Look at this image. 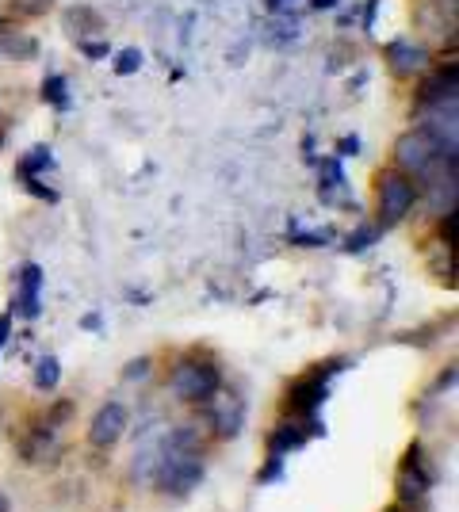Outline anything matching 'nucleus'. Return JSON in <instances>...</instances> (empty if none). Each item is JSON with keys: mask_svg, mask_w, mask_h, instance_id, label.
Wrapping results in <instances>:
<instances>
[{"mask_svg": "<svg viewBox=\"0 0 459 512\" xmlns=\"http://www.w3.org/2000/svg\"><path fill=\"white\" fill-rule=\"evenodd\" d=\"M207 474V451H203V432L196 425H169L165 440H161V455H157V470L153 482L169 497H188L199 490Z\"/></svg>", "mask_w": 459, "mask_h": 512, "instance_id": "obj_1", "label": "nucleus"}, {"mask_svg": "<svg viewBox=\"0 0 459 512\" xmlns=\"http://www.w3.org/2000/svg\"><path fill=\"white\" fill-rule=\"evenodd\" d=\"M394 169L410 172L414 180H433L444 172V165H459V157L452 146H444L437 134H429L425 127L406 130L398 142H394Z\"/></svg>", "mask_w": 459, "mask_h": 512, "instance_id": "obj_2", "label": "nucleus"}, {"mask_svg": "<svg viewBox=\"0 0 459 512\" xmlns=\"http://www.w3.org/2000/svg\"><path fill=\"white\" fill-rule=\"evenodd\" d=\"M169 390H173L176 402H184V406H207L222 390L219 363L199 356V352L184 356V360L173 367V375H169Z\"/></svg>", "mask_w": 459, "mask_h": 512, "instance_id": "obj_3", "label": "nucleus"}, {"mask_svg": "<svg viewBox=\"0 0 459 512\" xmlns=\"http://www.w3.org/2000/svg\"><path fill=\"white\" fill-rule=\"evenodd\" d=\"M421 199V184L410 172L402 169H383L375 176V214H379V230H391L398 222H406L414 203Z\"/></svg>", "mask_w": 459, "mask_h": 512, "instance_id": "obj_4", "label": "nucleus"}, {"mask_svg": "<svg viewBox=\"0 0 459 512\" xmlns=\"http://www.w3.org/2000/svg\"><path fill=\"white\" fill-rule=\"evenodd\" d=\"M318 432H326L318 417H284L280 425L272 428V436H268V467L257 474V482H276L287 459L295 451H303Z\"/></svg>", "mask_w": 459, "mask_h": 512, "instance_id": "obj_5", "label": "nucleus"}, {"mask_svg": "<svg viewBox=\"0 0 459 512\" xmlns=\"http://www.w3.org/2000/svg\"><path fill=\"white\" fill-rule=\"evenodd\" d=\"M341 371V360L318 363L314 371L299 375L295 383L284 390V417H318V409L329 398V379Z\"/></svg>", "mask_w": 459, "mask_h": 512, "instance_id": "obj_6", "label": "nucleus"}, {"mask_svg": "<svg viewBox=\"0 0 459 512\" xmlns=\"http://www.w3.org/2000/svg\"><path fill=\"white\" fill-rule=\"evenodd\" d=\"M394 486H398V505H406L410 512H414V505H425L429 490L437 486V467L429 463V455H425L421 444H410V448H406Z\"/></svg>", "mask_w": 459, "mask_h": 512, "instance_id": "obj_7", "label": "nucleus"}, {"mask_svg": "<svg viewBox=\"0 0 459 512\" xmlns=\"http://www.w3.org/2000/svg\"><path fill=\"white\" fill-rule=\"evenodd\" d=\"M169 432V421H146L138 428V440H134V455H131V478L150 486L153 482V470H157V455H161V440Z\"/></svg>", "mask_w": 459, "mask_h": 512, "instance_id": "obj_8", "label": "nucleus"}, {"mask_svg": "<svg viewBox=\"0 0 459 512\" xmlns=\"http://www.w3.org/2000/svg\"><path fill=\"white\" fill-rule=\"evenodd\" d=\"M127 428H131V409L123 406V402H104V406L96 409L92 425H88V444L96 451H111L127 436Z\"/></svg>", "mask_w": 459, "mask_h": 512, "instance_id": "obj_9", "label": "nucleus"}, {"mask_svg": "<svg viewBox=\"0 0 459 512\" xmlns=\"http://www.w3.org/2000/svg\"><path fill=\"white\" fill-rule=\"evenodd\" d=\"M207 417H211V428L219 440H234L241 428H245V402L238 394H226L219 390L211 402H207Z\"/></svg>", "mask_w": 459, "mask_h": 512, "instance_id": "obj_10", "label": "nucleus"}, {"mask_svg": "<svg viewBox=\"0 0 459 512\" xmlns=\"http://www.w3.org/2000/svg\"><path fill=\"white\" fill-rule=\"evenodd\" d=\"M43 268L39 264H23L16 276V314L20 318H39L43 314Z\"/></svg>", "mask_w": 459, "mask_h": 512, "instance_id": "obj_11", "label": "nucleus"}, {"mask_svg": "<svg viewBox=\"0 0 459 512\" xmlns=\"http://www.w3.org/2000/svg\"><path fill=\"white\" fill-rule=\"evenodd\" d=\"M387 65H391L394 77H417L429 69V50L414 39H394L387 46Z\"/></svg>", "mask_w": 459, "mask_h": 512, "instance_id": "obj_12", "label": "nucleus"}, {"mask_svg": "<svg viewBox=\"0 0 459 512\" xmlns=\"http://www.w3.org/2000/svg\"><path fill=\"white\" fill-rule=\"evenodd\" d=\"M459 69L456 65H448V69H437L421 92H417V104L421 107H437V104H448V100H459Z\"/></svg>", "mask_w": 459, "mask_h": 512, "instance_id": "obj_13", "label": "nucleus"}, {"mask_svg": "<svg viewBox=\"0 0 459 512\" xmlns=\"http://www.w3.org/2000/svg\"><path fill=\"white\" fill-rule=\"evenodd\" d=\"M39 54V43L35 39H27V35H0V65L8 62H31Z\"/></svg>", "mask_w": 459, "mask_h": 512, "instance_id": "obj_14", "label": "nucleus"}, {"mask_svg": "<svg viewBox=\"0 0 459 512\" xmlns=\"http://www.w3.org/2000/svg\"><path fill=\"white\" fill-rule=\"evenodd\" d=\"M58 383H62V363H58V356H43L35 367V386L39 390H58Z\"/></svg>", "mask_w": 459, "mask_h": 512, "instance_id": "obj_15", "label": "nucleus"}, {"mask_svg": "<svg viewBox=\"0 0 459 512\" xmlns=\"http://www.w3.org/2000/svg\"><path fill=\"white\" fill-rule=\"evenodd\" d=\"M66 88H69L66 77H58V73H54V77H46V81H43V100H46V104H54L58 111H66V107H69Z\"/></svg>", "mask_w": 459, "mask_h": 512, "instance_id": "obj_16", "label": "nucleus"}, {"mask_svg": "<svg viewBox=\"0 0 459 512\" xmlns=\"http://www.w3.org/2000/svg\"><path fill=\"white\" fill-rule=\"evenodd\" d=\"M50 8H54V0H12L16 16H46Z\"/></svg>", "mask_w": 459, "mask_h": 512, "instance_id": "obj_17", "label": "nucleus"}, {"mask_svg": "<svg viewBox=\"0 0 459 512\" xmlns=\"http://www.w3.org/2000/svg\"><path fill=\"white\" fill-rule=\"evenodd\" d=\"M138 69H142V50H123V54H119V62H115V73H119V77H131V73H138Z\"/></svg>", "mask_w": 459, "mask_h": 512, "instance_id": "obj_18", "label": "nucleus"}, {"mask_svg": "<svg viewBox=\"0 0 459 512\" xmlns=\"http://www.w3.org/2000/svg\"><path fill=\"white\" fill-rule=\"evenodd\" d=\"M150 367H153V360L150 356H138V360H131L127 363V371H123V375H127V379H146V375H150Z\"/></svg>", "mask_w": 459, "mask_h": 512, "instance_id": "obj_19", "label": "nucleus"}, {"mask_svg": "<svg viewBox=\"0 0 459 512\" xmlns=\"http://www.w3.org/2000/svg\"><path fill=\"white\" fill-rule=\"evenodd\" d=\"M375 237H379V226H372V230H364V234L349 237V245H345V249H349V253H360V249H368V245H372Z\"/></svg>", "mask_w": 459, "mask_h": 512, "instance_id": "obj_20", "label": "nucleus"}, {"mask_svg": "<svg viewBox=\"0 0 459 512\" xmlns=\"http://www.w3.org/2000/svg\"><path fill=\"white\" fill-rule=\"evenodd\" d=\"M88 58H108V43H81Z\"/></svg>", "mask_w": 459, "mask_h": 512, "instance_id": "obj_21", "label": "nucleus"}, {"mask_svg": "<svg viewBox=\"0 0 459 512\" xmlns=\"http://www.w3.org/2000/svg\"><path fill=\"white\" fill-rule=\"evenodd\" d=\"M264 4H268V12H276V16H284V12L295 8V0H264Z\"/></svg>", "mask_w": 459, "mask_h": 512, "instance_id": "obj_22", "label": "nucleus"}, {"mask_svg": "<svg viewBox=\"0 0 459 512\" xmlns=\"http://www.w3.org/2000/svg\"><path fill=\"white\" fill-rule=\"evenodd\" d=\"M8 337H12V314H0V348L8 344Z\"/></svg>", "mask_w": 459, "mask_h": 512, "instance_id": "obj_23", "label": "nucleus"}, {"mask_svg": "<svg viewBox=\"0 0 459 512\" xmlns=\"http://www.w3.org/2000/svg\"><path fill=\"white\" fill-rule=\"evenodd\" d=\"M4 142H8V127H4V115H0V150H4Z\"/></svg>", "mask_w": 459, "mask_h": 512, "instance_id": "obj_24", "label": "nucleus"}, {"mask_svg": "<svg viewBox=\"0 0 459 512\" xmlns=\"http://www.w3.org/2000/svg\"><path fill=\"white\" fill-rule=\"evenodd\" d=\"M314 8H337V0H314Z\"/></svg>", "mask_w": 459, "mask_h": 512, "instance_id": "obj_25", "label": "nucleus"}, {"mask_svg": "<svg viewBox=\"0 0 459 512\" xmlns=\"http://www.w3.org/2000/svg\"><path fill=\"white\" fill-rule=\"evenodd\" d=\"M0 512H12V501H8L4 493H0Z\"/></svg>", "mask_w": 459, "mask_h": 512, "instance_id": "obj_26", "label": "nucleus"}, {"mask_svg": "<svg viewBox=\"0 0 459 512\" xmlns=\"http://www.w3.org/2000/svg\"><path fill=\"white\" fill-rule=\"evenodd\" d=\"M383 512H410V509H406V505H398V501H394L391 509H383Z\"/></svg>", "mask_w": 459, "mask_h": 512, "instance_id": "obj_27", "label": "nucleus"}]
</instances>
